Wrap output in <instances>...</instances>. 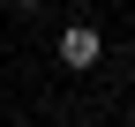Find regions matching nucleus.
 <instances>
[{
	"mask_svg": "<svg viewBox=\"0 0 135 127\" xmlns=\"http://www.w3.org/2000/svg\"><path fill=\"white\" fill-rule=\"evenodd\" d=\"M98 60H105V38L90 23H68L60 30V67H98Z\"/></svg>",
	"mask_w": 135,
	"mask_h": 127,
	"instance_id": "nucleus-1",
	"label": "nucleus"
},
{
	"mask_svg": "<svg viewBox=\"0 0 135 127\" xmlns=\"http://www.w3.org/2000/svg\"><path fill=\"white\" fill-rule=\"evenodd\" d=\"M15 8H45V0H15Z\"/></svg>",
	"mask_w": 135,
	"mask_h": 127,
	"instance_id": "nucleus-2",
	"label": "nucleus"
}]
</instances>
